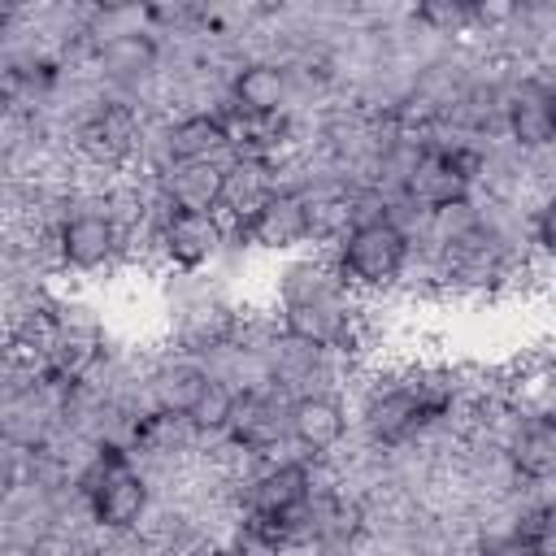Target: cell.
Listing matches in <instances>:
<instances>
[{"instance_id":"cell-1","label":"cell","mask_w":556,"mask_h":556,"mask_svg":"<svg viewBox=\"0 0 556 556\" xmlns=\"http://www.w3.org/2000/svg\"><path fill=\"white\" fill-rule=\"evenodd\" d=\"M282 317H287V334L300 339L304 348H330L348 339V304L339 295V282L313 265H295L287 274Z\"/></svg>"},{"instance_id":"cell-2","label":"cell","mask_w":556,"mask_h":556,"mask_svg":"<svg viewBox=\"0 0 556 556\" xmlns=\"http://www.w3.org/2000/svg\"><path fill=\"white\" fill-rule=\"evenodd\" d=\"M404 261H408V235L387 213L356 217L339 239V282L391 287L404 274Z\"/></svg>"},{"instance_id":"cell-3","label":"cell","mask_w":556,"mask_h":556,"mask_svg":"<svg viewBox=\"0 0 556 556\" xmlns=\"http://www.w3.org/2000/svg\"><path fill=\"white\" fill-rule=\"evenodd\" d=\"M83 495L91 504V517L104 530H130L148 513V482L130 465V456L117 443H104L83 473Z\"/></svg>"},{"instance_id":"cell-4","label":"cell","mask_w":556,"mask_h":556,"mask_svg":"<svg viewBox=\"0 0 556 556\" xmlns=\"http://www.w3.org/2000/svg\"><path fill=\"white\" fill-rule=\"evenodd\" d=\"M482 169V156L473 148H421L417 161L404 174V191L413 204H421L426 213H443L469 200V187Z\"/></svg>"},{"instance_id":"cell-5","label":"cell","mask_w":556,"mask_h":556,"mask_svg":"<svg viewBox=\"0 0 556 556\" xmlns=\"http://www.w3.org/2000/svg\"><path fill=\"white\" fill-rule=\"evenodd\" d=\"M452 404L447 387H434V382H404V387H391L382 395L369 400L365 408V430L374 443L382 447H400L408 443L421 426H430L434 417H443Z\"/></svg>"},{"instance_id":"cell-6","label":"cell","mask_w":556,"mask_h":556,"mask_svg":"<svg viewBox=\"0 0 556 556\" xmlns=\"http://www.w3.org/2000/svg\"><path fill=\"white\" fill-rule=\"evenodd\" d=\"M239 239L265 252H287L313 239V200L295 187H278L252 217L239 222Z\"/></svg>"},{"instance_id":"cell-7","label":"cell","mask_w":556,"mask_h":556,"mask_svg":"<svg viewBox=\"0 0 556 556\" xmlns=\"http://www.w3.org/2000/svg\"><path fill=\"white\" fill-rule=\"evenodd\" d=\"M139 113L126 100H104L87 113V122L78 126V148L96 161V165H122L130 161V152L139 148Z\"/></svg>"},{"instance_id":"cell-8","label":"cell","mask_w":556,"mask_h":556,"mask_svg":"<svg viewBox=\"0 0 556 556\" xmlns=\"http://www.w3.org/2000/svg\"><path fill=\"white\" fill-rule=\"evenodd\" d=\"M313 500V478L308 465L300 460H282L274 469H265L252 486H248V517H269V521H291L304 517Z\"/></svg>"},{"instance_id":"cell-9","label":"cell","mask_w":556,"mask_h":556,"mask_svg":"<svg viewBox=\"0 0 556 556\" xmlns=\"http://www.w3.org/2000/svg\"><path fill=\"white\" fill-rule=\"evenodd\" d=\"M161 248L178 269H200L217 256L222 248V222L217 213H195V208H165L161 217Z\"/></svg>"},{"instance_id":"cell-10","label":"cell","mask_w":556,"mask_h":556,"mask_svg":"<svg viewBox=\"0 0 556 556\" xmlns=\"http://www.w3.org/2000/svg\"><path fill=\"white\" fill-rule=\"evenodd\" d=\"M113 248H117V226L100 208L70 213L56 230V252L70 269H100L113 256Z\"/></svg>"},{"instance_id":"cell-11","label":"cell","mask_w":556,"mask_h":556,"mask_svg":"<svg viewBox=\"0 0 556 556\" xmlns=\"http://www.w3.org/2000/svg\"><path fill=\"white\" fill-rule=\"evenodd\" d=\"M287 430L304 452H330L348 430V413L334 395L308 391V395L287 404Z\"/></svg>"},{"instance_id":"cell-12","label":"cell","mask_w":556,"mask_h":556,"mask_svg":"<svg viewBox=\"0 0 556 556\" xmlns=\"http://www.w3.org/2000/svg\"><path fill=\"white\" fill-rule=\"evenodd\" d=\"M287 430V408L278 395L269 391H239V408H235V421H230V439L243 447V452H269L274 443H282Z\"/></svg>"},{"instance_id":"cell-13","label":"cell","mask_w":556,"mask_h":556,"mask_svg":"<svg viewBox=\"0 0 556 556\" xmlns=\"http://www.w3.org/2000/svg\"><path fill=\"white\" fill-rule=\"evenodd\" d=\"M230 143H235V135H230L226 113H191V117L174 122L165 135V152L174 165H204Z\"/></svg>"},{"instance_id":"cell-14","label":"cell","mask_w":556,"mask_h":556,"mask_svg":"<svg viewBox=\"0 0 556 556\" xmlns=\"http://www.w3.org/2000/svg\"><path fill=\"white\" fill-rule=\"evenodd\" d=\"M443 248H447V274L460 287H486L504 269V252H500L495 235L486 226H478V222L469 230H460L456 239H447Z\"/></svg>"},{"instance_id":"cell-15","label":"cell","mask_w":556,"mask_h":556,"mask_svg":"<svg viewBox=\"0 0 556 556\" xmlns=\"http://www.w3.org/2000/svg\"><path fill=\"white\" fill-rule=\"evenodd\" d=\"M156 56H161V48H156V39L148 30H117V35H109L100 43V70L117 87L148 83L152 70H156Z\"/></svg>"},{"instance_id":"cell-16","label":"cell","mask_w":556,"mask_h":556,"mask_svg":"<svg viewBox=\"0 0 556 556\" xmlns=\"http://www.w3.org/2000/svg\"><path fill=\"white\" fill-rule=\"evenodd\" d=\"M287 74L269 61H252L230 78V113L243 117H282Z\"/></svg>"},{"instance_id":"cell-17","label":"cell","mask_w":556,"mask_h":556,"mask_svg":"<svg viewBox=\"0 0 556 556\" xmlns=\"http://www.w3.org/2000/svg\"><path fill=\"white\" fill-rule=\"evenodd\" d=\"M504 117H508V130H513V139H517L521 148H543V143H552V139H556L552 87H543V83L526 78V83L513 91V100H508Z\"/></svg>"},{"instance_id":"cell-18","label":"cell","mask_w":556,"mask_h":556,"mask_svg":"<svg viewBox=\"0 0 556 556\" xmlns=\"http://www.w3.org/2000/svg\"><path fill=\"white\" fill-rule=\"evenodd\" d=\"M278 191L274 182V165L265 156H239L226 165V182H222V208L235 213V222L252 217L269 195Z\"/></svg>"},{"instance_id":"cell-19","label":"cell","mask_w":556,"mask_h":556,"mask_svg":"<svg viewBox=\"0 0 556 556\" xmlns=\"http://www.w3.org/2000/svg\"><path fill=\"white\" fill-rule=\"evenodd\" d=\"M508 460H513V469H517L521 478H530V482L552 478V473H556V413L530 417V421L517 430V439H513V447H508Z\"/></svg>"},{"instance_id":"cell-20","label":"cell","mask_w":556,"mask_h":556,"mask_svg":"<svg viewBox=\"0 0 556 556\" xmlns=\"http://www.w3.org/2000/svg\"><path fill=\"white\" fill-rule=\"evenodd\" d=\"M222 182H226V165H174L169 169V208H195V213H217L222 208Z\"/></svg>"},{"instance_id":"cell-21","label":"cell","mask_w":556,"mask_h":556,"mask_svg":"<svg viewBox=\"0 0 556 556\" xmlns=\"http://www.w3.org/2000/svg\"><path fill=\"white\" fill-rule=\"evenodd\" d=\"M235 408H239V391L208 374L204 391L195 395V404H191V413H187L182 421H187L191 430H200V434H222V430H230Z\"/></svg>"},{"instance_id":"cell-22","label":"cell","mask_w":556,"mask_h":556,"mask_svg":"<svg viewBox=\"0 0 556 556\" xmlns=\"http://www.w3.org/2000/svg\"><path fill=\"white\" fill-rule=\"evenodd\" d=\"M204 382H208V374H204L200 365H191V361L165 365V369L156 374V404H161L165 413L187 417L191 404H195V395L204 391Z\"/></svg>"},{"instance_id":"cell-23","label":"cell","mask_w":556,"mask_h":556,"mask_svg":"<svg viewBox=\"0 0 556 556\" xmlns=\"http://www.w3.org/2000/svg\"><path fill=\"white\" fill-rule=\"evenodd\" d=\"M413 17L439 35H452V30L473 26V0H421L413 9Z\"/></svg>"},{"instance_id":"cell-24","label":"cell","mask_w":556,"mask_h":556,"mask_svg":"<svg viewBox=\"0 0 556 556\" xmlns=\"http://www.w3.org/2000/svg\"><path fill=\"white\" fill-rule=\"evenodd\" d=\"M226 334H230V313L217 308V304L195 308L191 321H187V330H182V339H187L191 352H213L217 343H226Z\"/></svg>"},{"instance_id":"cell-25","label":"cell","mask_w":556,"mask_h":556,"mask_svg":"<svg viewBox=\"0 0 556 556\" xmlns=\"http://www.w3.org/2000/svg\"><path fill=\"white\" fill-rule=\"evenodd\" d=\"M478 556H547V543L534 539V534H526V530L517 526V530H508V534H500V539H486Z\"/></svg>"},{"instance_id":"cell-26","label":"cell","mask_w":556,"mask_h":556,"mask_svg":"<svg viewBox=\"0 0 556 556\" xmlns=\"http://www.w3.org/2000/svg\"><path fill=\"white\" fill-rule=\"evenodd\" d=\"M534 239H539V248H543L547 256H556V195L539 208V217H534Z\"/></svg>"},{"instance_id":"cell-27","label":"cell","mask_w":556,"mask_h":556,"mask_svg":"<svg viewBox=\"0 0 556 556\" xmlns=\"http://www.w3.org/2000/svg\"><path fill=\"white\" fill-rule=\"evenodd\" d=\"M513 13H517V4H504V0H495V4H486V0H473V22H482V26L508 22Z\"/></svg>"},{"instance_id":"cell-28","label":"cell","mask_w":556,"mask_h":556,"mask_svg":"<svg viewBox=\"0 0 556 556\" xmlns=\"http://www.w3.org/2000/svg\"><path fill=\"white\" fill-rule=\"evenodd\" d=\"M200 556H243V552H235V547H208V552H200Z\"/></svg>"},{"instance_id":"cell-29","label":"cell","mask_w":556,"mask_h":556,"mask_svg":"<svg viewBox=\"0 0 556 556\" xmlns=\"http://www.w3.org/2000/svg\"><path fill=\"white\" fill-rule=\"evenodd\" d=\"M552 117H556V87H552Z\"/></svg>"}]
</instances>
